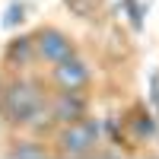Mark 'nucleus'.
Returning <instances> with one entry per match:
<instances>
[{
  "instance_id": "nucleus-6",
  "label": "nucleus",
  "mask_w": 159,
  "mask_h": 159,
  "mask_svg": "<svg viewBox=\"0 0 159 159\" xmlns=\"http://www.w3.org/2000/svg\"><path fill=\"white\" fill-rule=\"evenodd\" d=\"M35 45H32V32H16L3 42L0 51V70L10 73H29L35 70Z\"/></svg>"
},
{
  "instance_id": "nucleus-10",
  "label": "nucleus",
  "mask_w": 159,
  "mask_h": 159,
  "mask_svg": "<svg viewBox=\"0 0 159 159\" xmlns=\"http://www.w3.org/2000/svg\"><path fill=\"white\" fill-rule=\"evenodd\" d=\"M121 10H124V16H127V25L134 32H143V25H147V10H143V0H121Z\"/></svg>"
},
{
  "instance_id": "nucleus-11",
  "label": "nucleus",
  "mask_w": 159,
  "mask_h": 159,
  "mask_svg": "<svg viewBox=\"0 0 159 159\" xmlns=\"http://www.w3.org/2000/svg\"><path fill=\"white\" fill-rule=\"evenodd\" d=\"M25 10H29V7H25L22 0H13V3L7 7V13H3V25H7V29H16V25H22Z\"/></svg>"
},
{
  "instance_id": "nucleus-7",
  "label": "nucleus",
  "mask_w": 159,
  "mask_h": 159,
  "mask_svg": "<svg viewBox=\"0 0 159 159\" xmlns=\"http://www.w3.org/2000/svg\"><path fill=\"white\" fill-rule=\"evenodd\" d=\"M0 153H3L7 159H54L51 140L48 137H38V134H29V130L7 134V143H3Z\"/></svg>"
},
{
  "instance_id": "nucleus-8",
  "label": "nucleus",
  "mask_w": 159,
  "mask_h": 159,
  "mask_svg": "<svg viewBox=\"0 0 159 159\" xmlns=\"http://www.w3.org/2000/svg\"><path fill=\"white\" fill-rule=\"evenodd\" d=\"M121 130L130 134V140H137V143H150L159 134V118L153 115V108L147 102H134L121 115Z\"/></svg>"
},
{
  "instance_id": "nucleus-3",
  "label": "nucleus",
  "mask_w": 159,
  "mask_h": 159,
  "mask_svg": "<svg viewBox=\"0 0 159 159\" xmlns=\"http://www.w3.org/2000/svg\"><path fill=\"white\" fill-rule=\"evenodd\" d=\"M32 45H35V61L42 67H54L64 57L80 54L76 35H70L67 29H61L54 22H42L38 29H32Z\"/></svg>"
},
{
  "instance_id": "nucleus-5",
  "label": "nucleus",
  "mask_w": 159,
  "mask_h": 159,
  "mask_svg": "<svg viewBox=\"0 0 159 159\" xmlns=\"http://www.w3.org/2000/svg\"><path fill=\"white\" fill-rule=\"evenodd\" d=\"M48 86L51 89H89L92 86V64L83 54L64 57L61 64L48 67Z\"/></svg>"
},
{
  "instance_id": "nucleus-2",
  "label": "nucleus",
  "mask_w": 159,
  "mask_h": 159,
  "mask_svg": "<svg viewBox=\"0 0 159 159\" xmlns=\"http://www.w3.org/2000/svg\"><path fill=\"white\" fill-rule=\"evenodd\" d=\"M51 150L54 159H89V156H102L105 137H102V118L86 115L73 124H61L51 130Z\"/></svg>"
},
{
  "instance_id": "nucleus-9",
  "label": "nucleus",
  "mask_w": 159,
  "mask_h": 159,
  "mask_svg": "<svg viewBox=\"0 0 159 159\" xmlns=\"http://www.w3.org/2000/svg\"><path fill=\"white\" fill-rule=\"evenodd\" d=\"M64 7L70 10V16L83 19V22H92L99 16V0H64Z\"/></svg>"
},
{
  "instance_id": "nucleus-12",
  "label": "nucleus",
  "mask_w": 159,
  "mask_h": 159,
  "mask_svg": "<svg viewBox=\"0 0 159 159\" xmlns=\"http://www.w3.org/2000/svg\"><path fill=\"white\" fill-rule=\"evenodd\" d=\"M147 105L153 108V115L159 118V73H150V92H147Z\"/></svg>"
},
{
  "instance_id": "nucleus-1",
  "label": "nucleus",
  "mask_w": 159,
  "mask_h": 159,
  "mask_svg": "<svg viewBox=\"0 0 159 159\" xmlns=\"http://www.w3.org/2000/svg\"><path fill=\"white\" fill-rule=\"evenodd\" d=\"M48 92L51 86L38 73H10L0 70V130L19 134L29 130L38 137H51L48 121Z\"/></svg>"
},
{
  "instance_id": "nucleus-4",
  "label": "nucleus",
  "mask_w": 159,
  "mask_h": 159,
  "mask_svg": "<svg viewBox=\"0 0 159 159\" xmlns=\"http://www.w3.org/2000/svg\"><path fill=\"white\" fill-rule=\"evenodd\" d=\"M86 115H92L89 89H51L48 92V121H51V127L73 124Z\"/></svg>"
}]
</instances>
